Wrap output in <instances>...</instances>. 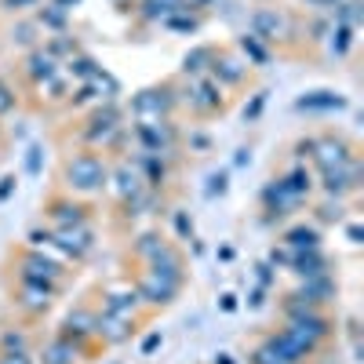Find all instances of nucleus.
Here are the masks:
<instances>
[{
  "label": "nucleus",
  "instance_id": "f257e3e1",
  "mask_svg": "<svg viewBox=\"0 0 364 364\" xmlns=\"http://www.w3.org/2000/svg\"><path fill=\"white\" fill-rule=\"evenodd\" d=\"M63 190L73 197H91V193H102L106 190V178H109V164L99 149H77L63 161Z\"/></svg>",
  "mask_w": 364,
  "mask_h": 364
},
{
  "label": "nucleus",
  "instance_id": "f03ea898",
  "mask_svg": "<svg viewBox=\"0 0 364 364\" xmlns=\"http://www.w3.org/2000/svg\"><path fill=\"white\" fill-rule=\"evenodd\" d=\"M11 266H15V277H18V281H26V284H41V288L55 291V295H63L66 284H70V277H73V269L58 266L55 259H48L44 252L29 248V245L11 248Z\"/></svg>",
  "mask_w": 364,
  "mask_h": 364
},
{
  "label": "nucleus",
  "instance_id": "7ed1b4c3",
  "mask_svg": "<svg viewBox=\"0 0 364 364\" xmlns=\"http://www.w3.org/2000/svg\"><path fill=\"white\" fill-rule=\"evenodd\" d=\"M178 106H186L193 120H211L230 109V91L219 87L211 77H197L186 87H178Z\"/></svg>",
  "mask_w": 364,
  "mask_h": 364
},
{
  "label": "nucleus",
  "instance_id": "20e7f679",
  "mask_svg": "<svg viewBox=\"0 0 364 364\" xmlns=\"http://www.w3.org/2000/svg\"><path fill=\"white\" fill-rule=\"evenodd\" d=\"M178 109V80H161L154 87H142L132 99V117L135 120H164Z\"/></svg>",
  "mask_w": 364,
  "mask_h": 364
},
{
  "label": "nucleus",
  "instance_id": "39448f33",
  "mask_svg": "<svg viewBox=\"0 0 364 364\" xmlns=\"http://www.w3.org/2000/svg\"><path fill=\"white\" fill-rule=\"evenodd\" d=\"M284 328H291L295 336L310 339L321 350L331 343V336H336V321H331L328 306H306V310H299V314L284 317Z\"/></svg>",
  "mask_w": 364,
  "mask_h": 364
},
{
  "label": "nucleus",
  "instance_id": "423d86ee",
  "mask_svg": "<svg viewBox=\"0 0 364 364\" xmlns=\"http://www.w3.org/2000/svg\"><path fill=\"white\" fill-rule=\"evenodd\" d=\"M102 314H113V317H120V321H132V324H139V310H142V299H139V288H135V281L132 277H120V281H109V284H102Z\"/></svg>",
  "mask_w": 364,
  "mask_h": 364
},
{
  "label": "nucleus",
  "instance_id": "0eeeda50",
  "mask_svg": "<svg viewBox=\"0 0 364 364\" xmlns=\"http://www.w3.org/2000/svg\"><path fill=\"white\" fill-rule=\"evenodd\" d=\"M208 77L215 80L219 87H226V91H240V87H248V80H252V66L233 48H215V58H211Z\"/></svg>",
  "mask_w": 364,
  "mask_h": 364
},
{
  "label": "nucleus",
  "instance_id": "6e6552de",
  "mask_svg": "<svg viewBox=\"0 0 364 364\" xmlns=\"http://www.w3.org/2000/svg\"><path fill=\"white\" fill-rule=\"evenodd\" d=\"M44 219H48V230H58V226H84L91 223V208L84 200H77L73 193L66 190H55L48 200H44Z\"/></svg>",
  "mask_w": 364,
  "mask_h": 364
},
{
  "label": "nucleus",
  "instance_id": "1a4fd4ad",
  "mask_svg": "<svg viewBox=\"0 0 364 364\" xmlns=\"http://www.w3.org/2000/svg\"><path fill=\"white\" fill-rule=\"evenodd\" d=\"M135 288H139L142 306H149V310L171 306V302L178 299V291H182V284H175V281H168V277H157V273L146 269V266L135 273Z\"/></svg>",
  "mask_w": 364,
  "mask_h": 364
},
{
  "label": "nucleus",
  "instance_id": "9d476101",
  "mask_svg": "<svg viewBox=\"0 0 364 364\" xmlns=\"http://www.w3.org/2000/svg\"><path fill=\"white\" fill-rule=\"evenodd\" d=\"M350 157H357V149L346 135H336V132H324L314 139V149H310V161L317 164V171L324 168H336V164H346Z\"/></svg>",
  "mask_w": 364,
  "mask_h": 364
},
{
  "label": "nucleus",
  "instance_id": "9b49d317",
  "mask_svg": "<svg viewBox=\"0 0 364 364\" xmlns=\"http://www.w3.org/2000/svg\"><path fill=\"white\" fill-rule=\"evenodd\" d=\"M55 291H48V288H41V284H26V281H18L15 288H11V306L26 317V321H41L51 306H55Z\"/></svg>",
  "mask_w": 364,
  "mask_h": 364
},
{
  "label": "nucleus",
  "instance_id": "f8f14e48",
  "mask_svg": "<svg viewBox=\"0 0 364 364\" xmlns=\"http://www.w3.org/2000/svg\"><path fill=\"white\" fill-rule=\"evenodd\" d=\"M321 190L324 197H350L360 190V157H350L346 164H336V168H324L321 171Z\"/></svg>",
  "mask_w": 364,
  "mask_h": 364
},
{
  "label": "nucleus",
  "instance_id": "ddd939ff",
  "mask_svg": "<svg viewBox=\"0 0 364 364\" xmlns=\"http://www.w3.org/2000/svg\"><path fill=\"white\" fill-rule=\"evenodd\" d=\"M51 240L73 259V266L84 262L91 252H95V230H91V223H84V226H58V230H51Z\"/></svg>",
  "mask_w": 364,
  "mask_h": 364
},
{
  "label": "nucleus",
  "instance_id": "4468645a",
  "mask_svg": "<svg viewBox=\"0 0 364 364\" xmlns=\"http://www.w3.org/2000/svg\"><path fill=\"white\" fill-rule=\"evenodd\" d=\"M106 190L113 193V200L120 204V200H128V197H135V193H142L146 190V182H142V175H139V168L132 164V157H120L113 168H109V178H106Z\"/></svg>",
  "mask_w": 364,
  "mask_h": 364
},
{
  "label": "nucleus",
  "instance_id": "2eb2a0df",
  "mask_svg": "<svg viewBox=\"0 0 364 364\" xmlns=\"http://www.w3.org/2000/svg\"><path fill=\"white\" fill-rule=\"evenodd\" d=\"M58 70H63V63H58V58H55L44 44L29 48V51H26V58H22V66H18L22 80H26V84H33V87H41L44 80H51Z\"/></svg>",
  "mask_w": 364,
  "mask_h": 364
},
{
  "label": "nucleus",
  "instance_id": "dca6fc26",
  "mask_svg": "<svg viewBox=\"0 0 364 364\" xmlns=\"http://www.w3.org/2000/svg\"><path fill=\"white\" fill-rule=\"evenodd\" d=\"M302 200L299 193H291L281 178H273V182H266V190H262V211H266V219H284V215H291V211H299Z\"/></svg>",
  "mask_w": 364,
  "mask_h": 364
},
{
  "label": "nucleus",
  "instance_id": "f3484780",
  "mask_svg": "<svg viewBox=\"0 0 364 364\" xmlns=\"http://www.w3.org/2000/svg\"><path fill=\"white\" fill-rule=\"evenodd\" d=\"M146 269H154L157 277H168V281H175V284H186V255H182V248L171 245V240L146 262Z\"/></svg>",
  "mask_w": 364,
  "mask_h": 364
},
{
  "label": "nucleus",
  "instance_id": "a211bd4d",
  "mask_svg": "<svg viewBox=\"0 0 364 364\" xmlns=\"http://www.w3.org/2000/svg\"><path fill=\"white\" fill-rule=\"evenodd\" d=\"M252 33L262 37L266 44H277V41H288V29H291V18L277 8H259L255 18H252Z\"/></svg>",
  "mask_w": 364,
  "mask_h": 364
},
{
  "label": "nucleus",
  "instance_id": "6ab92c4d",
  "mask_svg": "<svg viewBox=\"0 0 364 364\" xmlns=\"http://www.w3.org/2000/svg\"><path fill=\"white\" fill-rule=\"evenodd\" d=\"M135 324L132 321H120V317H113V314H102V310H95V339L102 343V346H117V343H128L132 336H135Z\"/></svg>",
  "mask_w": 364,
  "mask_h": 364
},
{
  "label": "nucleus",
  "instance_id": "aec40b11",
  "mask_svg": "<svg viewBox=\"0 0 364 364\" xmlns=\"http://www.w3.org/2000/svg\"><path fill=\"white\" fill-rule=\"evenodd\" d=\"M288 269L295 273L299 281H306V277H321V273H328L331 262H328V255L321 248H310V252H295V259H291Z\"/></svg>",
  "mask_w": 364,
  "mask_h": 364
},
{
  "label": "nucleus",
  "instance_id": "412c9836",
  "mask_svg": "<svg viewBox=\"0 0 364 364\" xmlns=\"http://www.w3.org/2000/svg\"><path fill=\"white\" fill-rule=\"evenodd\" d=\"M336 277H331V273H321V277H306L299 284V295L302 299H310L314 306H328L331 299H336Z\"/></svg>",
  "mask_w": 364,
  "mask_h": 364
},
{
  "label": "nucleus",
  "instance_id": "4be33fe9",
  "mask_svg": "<svg viewBox=\"0 0 364 364\" xmlns=\"http://www.w3.org/2000/svg\"><path fill=\"white\" fill-rule=\"evenodd\" d=\"M295 109H306V113H336V109H346V99L336 95V91H306L302 99H295Z\"/></svg>",
  "mask_w": 364,
  "mask_h": 364
},
{
  "label": "nucleus",
  "instance_id": "5701e85b",
  "mask_svg": "<svg viewBox=\"0 0 364 364\" xmlns=\"http://www.w3.org/2000/svg\"><path fill=\"white\" fill-rule=\"evenodd\" d=\"M44 364H87V357L80 353V346H73L70 339H63L55 331V339L44 346Z\"/></svg>",
  "mask_w": 364,
  "mask_h": 364
},
{
  "label": "nucleus",
  "instance_id": "b1692460",
  "mask_svg": "<svg viewBox=\"0 0 364 364\" xmlns=\"http://www.w3.org/2000/svg\"><path fill=\"white\" fill-rule=\"evenodd\" d=\"M284 245L291 248V252H310V248H321V226H306V223H295V226H288L284 230Z\"/></svg>",
  "mask_w": 364,
  "mask_h": 364
},
{
  "label": "nucleus",
  "instance_id": "393cba45",
  "mask_svg": "<svg viewBox=\"0 0 364 364\" xmlns=\"http://www.w3.org/2000/svg\"><path fill=\"white\" fill-rule=\"evenodd\" d=\"M164 245H168V237H164L161 230H142V233H139V237L132 240V259L146 266V262L154 259V255H157V252H161Z\"/></svg>",
  "mask_w": 364,
  "mask_h": 364
},
{
  "label": "nucleus",
  "instance_id": "a878e982",
  "mask_svg": "<svg viewBox=\"0 0 364 364\" xmlns=\"http://www.w3.org/2000/svg\"><path fill=\"white\" fill-rule=\"evenodd\" d=\"M240 58H245L248 66H266L269 63V44L262 41V37H255V33H245V37H237V48H233Z\"/></svg>",
  "mask_w": 364,
  "mask_h": 364
},
{
  "label": "nucleus",
  "instance_id": "bb28decb",
  "mask_svg": "<svg viewBox=\"0 0 364 364\" xmlns=\"http://www.w3.org/2000/svg\"><path fill=\"white\" fill-rule=\"evenodd\" d=\"M211 58H215V48H211V44L186 51V58H182V77H186V80L208 77V70H211Z\"/></svg>",
  "mask_w": 364,
  "mask_h": 364
},
{
  "label": "nucleus",
  "instance_id": "cd10ccee",
  "mask_svg": "<svg viewBox=\"0 0 364 364\" xmlns=\"http://www.w3.org/2000/svg\"><path fill=\"white\" fill-rule=\"evenodd\" d=\"M99 70H102V66H99L91 55H84V51H77L73 58H66V63H63V73H66L70 80H80V84H87Z\"/></svg>",
  "mask_w": 364,
  "mask_h": 364
},
{
  "label": "nucleus",
  "instance_id": "c85d7f7f",
  "mask_svg": "<svg viewBox=\"0 0 364 364\" xmlns=\"http://www.w3.org/2000/svg\"><path fill=\"white\" fill-rule=\"evenodd\" d=\"M66 18H70V11H63L58 4H48V8H41L33 15V22L41 26V33H66Z\"/></svg>",
  "mask_w": 364,
  "mask_h": 364
},
{
  "label": "nucleus",
  "instance_id": "c756f323",
  "mask_svg": "<svg viewBox=\"0 0 364 364\" xmlns=\"http://www.w3.org/2000/svg\"><path fill=\"white\" fill-rule=\"evenodd\" d=\"M281 182H284V186L291 190V193H299L302 200H310V193H314V175L306 171V168H291L288 175H281Z\"/></svg>",
  "mask_w": 364,
  "mask_h": 364
},
{
  "label": "nucleus",
  "instance_id": "7c9ffc66",
  "mask_svg": "<svg viewBox=\"0 0 364 364\" xmlns=\"http://www.w3.org/2000/svg\"><path fill=\"white\" fill-rule=\"evenodd\" d=\"M317 223H346V200L343 197H324L317 208H314Z\"/></svg>",
  "mask_w": 364,
  "mask_h": 364
},
{
  "label": "nucleus",
  "instance_id": "2f4dec72",
  "mask_svg": "<svg viewBox=\"0 0 364 364\" xmlns=\"http://www.w3.org/2000/svg\"><path fill=\"white\" fill-rule=\"evenodd\" d=\"M37 37H41V26L33 22V18H22L18 26H11V44H18V48H37Z\"/></svg>",
  "mask_w": 364,
  "mask_h": 364
},
{
  "label": "nucleus",
  "instance_id": "473e14b6",
  "mask_svg": "<svg viewBox=\"0 0 364 364\" xmlns=\"http://www.w3.org/2000/svg\"><path fill=\"white\" fill-rule=\"evenodd\" d=\"M0 353H29V331L8 328L4 336H0Z\"/></svg>",
  "mask_w": 364,
  "mask_h": 364
},
{
  "label": "nucleus",
  "instance_id": "72a5a7b5",
  "mask_svg": "<svg viewBox=\"0 0 364 364\" xmlns=\"http://www.w3.org/2000/svg\"><path fill=\"white\" fill-rule=\"evenodd\" d=\"M44 48H48V51L58 58V63H66V58H73V55L80 51V44H77L70 33H51V41H48Z\"/></svg>",
  "mask_w": 364,
  "mask_h": 364
},
{
  "label": "nucleus",
  "instance_id": "f704fd0d",
  "mask_svg": "<svg viewBox=\"0 0 364 364\" xmlns=\"http://www.w3.org/2000/svg\"><path fill=\"white\" fill-rule=\"evenodd\" d=\"M328 44H331V51H336L339 58L350 55V48H353V26L336 22V26H331V33H328Z\"/></svg>",
  "mask_w": 364,
  "mask_h": 364
},
{
  "label": "nucleus",
  "instance_id": "c9c22d12",
  "mask_svg": "<svg viewBox=\"0 0 364 364\" xmlns=\"http://www.w3.org/2000/svg\"><path fill=\"white\" fill-rule=\"evenodd\" d=\"M248 360H252V364H284V357H281L277 350H273L266 339H262V343L252 350V357H248Z\"/></svg>",
  "mask_w": 364,
  "mask_h": 364
},
{
  "label": "nucleus",
  "instance_id": "e433bc0d",
  "mask_svg": "<svg viewBox=\"0 0 364 364\" xmlns=\"http://www.w3.org/2000/svg\"><path fill=\"white\" fill-rule=\"evenodd\" d=\"M182 142H186L190 154H208V149H211V135L208 132H193V128L182 135Z\"/></svg>",
  "mask_w": 364,
  "mask_h": 364
},
{
  "label": "nucleus",
  "instance_id": "4c0bfd02",
  "mask_svg": "<svg viewBox=\"0 0 364 364\" xmlns=\"http://www.w3.org/2000/svg\"><path fill=\"white\" fill-rule=\"evenodd\" d=\"M171 226H175L178 240H193V219H190V211H171Z\"/></svg>",
  "mask_w": 364,
  "mask_h": 364
},
{
  "label": "nucleus",
  "instance_id": "58836bf2",
  "mask_svg": "<svg viewBox=\"0 0 364 364\" xmlns=\"http://www.w3.org/2000/svg\"><path fill=\"white\" fill-rule=\"evenodd\" d=\"M226 190H230V171H215V175L208 178V190H204V193H208V197H223Z\"/></svg>",
  "mask_w": 364,
  "mask_h": 364
},
{
  "label": "nucleus",
  "instance_id": "ea45409f",
  "mask_svg": "<svg viewBox=\"0 0 364 364\" xmlns=\"http://www.w3.org/2000/svg\"><path fill=\"white\" fill-rule=\"evenodd\" d=\"M262 109H266V91H255L252 102H245V120L252 124V120H259V117H262Z\"/></svg>",
  "mask_w": 364,
  "mask_h": 364
},
{
  "label": "nucleus",
  "instance_id": "a19ab883",
  "mask_svg": "<svg viewBox=\"0 0 364 364\" xmlns=\"http://www.w3.org/2000/svg\"><path fill=\"white\" fill-rule=\"evenodd\" d=\"M291 259H295V252H291L288 245H281V248L269 252V266H291Z\"/></svg>",
  "mask_w": 364,
  "mask_h": 364
},
{
  "label": "nucleus",
  "instance_id": "79ce46f5",
  "mask_svg": "<svg viewBox=\"0 0 364 364\" xmlns=\"http://www.w3.org/2000/svg\"><path fill=\"white\" fill-rule=\"evenodd\" d=\"M0 8L4 11H29V8H41V0H0Z\"/></svg>",
  "mask_w": 364,
  "mask_h": 364
},
{
  "label": "nucleus",
  "instance_id": "37998d69",
  "mask_svg": "<svg viewBox=\"0 0 364 364\" xmlns=\"http://www.w3.org/2000/svg\"><path fill=\"white\" fill-rule=\"evenodd\" d=\"M26 171L29 175H41V146H29L26 149Z\"/></svg>",
  "mask_w": 364,
  "mask_h": 364
},
{
  "label": "nucleus",
  "instance_id": "c03bdc74",
  "mask_svg": "<svg viewBox=\"0 0 364 364\" xmlns=\"http://www.w3.org/2000/svg\"><path fill=\"white\" fill-rule=\"evenodd\" d=\"M15 186H18V182H15V175H0V204H4V200H11Z\"/></svg>",
  "mask_w": 364,
  "mask_h": 364
},
{
  "label": "nucleus",
  "instance_id": "a18cd8bd",
  "mask_svg": "<svg viewBox=\"0 0 364 364\" xmlns=\"http://www.w3.org/2000/svg\"><path fill=\"white\" fill-rule=\"evenodd\" d=\"M255 277H259V288H269L273 284V266L269 262H259L255 266Z\"/></svg>",
  "mask_w": 364,
  "mask_h": 364
},
{
  "label": "nucleus",
  "instance_id": "49530a36",
  "mask_svg": "<svg viewBox=\"0 0 364 364\" xmlns=\"http://www.w3.org/2000/svg\"><path fill=\"white\" fill-rule=\"evenodd\" d=\"M0 364H33L29 353H0Z\"/></svg>",
  "mask_w": 364,
  "mask_h": 364
},
{
  "label": "nucleus",
  "instance_id": "de8ad7c7",
  "mask_svg": "<svg viewBox=\"0 0 364 364\" xmlns=\"http://www.w3.org/2000/svg\"><path fill=\"white\" fill-rule=\"evenodd\" d=\"M161 346V331H149V336H146V343H142V357H149V353H154Z\"/></svg>",
  "mask_w": 364,
  "mask_h": 364
},
{
  "label": "nucleus",
  "instance_id": "09e8293b",
  "mask_svg": "<svg viewBox=\"0 0 364 364\" xmlns=\"http://www.w3.org/2000/svg\"><path fill=\"white\" fill-rule=\"evenodd\" d=\"M219 306H223L226 314H233V310H237V295H233V291H226V295L219 299Z\"/></svg>",
  "mask_w": 364,
  "mask_h": 364
},
{
  "label": "nucleus",
  "instance_id": "8fccbe9b",
  "mask_svg": "<svg viewBox=\"0 0 364 364\" xmlns=\"http://www.w3.org/2000/svg\"><path fill=\"white\" fill-rule=\"evenodd\" d=\"M262 295H266V288H255V291L248 295V306H252V310H259V306H262Z\"/></svg>",
  "mask_w": 364,
  "mask_h": 364
},
{
  "label": "nucleus",
  "instance_id": "3c124183",
  "mask_svg": "<svg viewBox=\"0 0 364 364\" xmlns=\"http://www.w3.org/2000/svg\"><path fill=\"white\" fill-rule=\"evenodd\" d=\"M0 106H15V99H11V87H4V84H0Z\"/></svg>",
  "mask_w": 364,
  "mask_h": 364
},
{
  "label": "nucleus",
  "instance_id": "603ef678",
  "mask_svg": "<svg viewBox=\"0 0 364 364\" xmlns=\"http://www.w3.org/2000/svg\"><path fill=\"white\" fill-rule=\"evenodd\" d=\"M346 233H350V245H360V237H364V233H360V226H357V223H350V226H346Z\"/></svg>",
  "mask_w": 364,
  "mask_h": 364
},
{
  "label": "nucleus",
  "instance_id": "864d4df0",
  "mask_svg": "<svg viewBox=\"0 0 364 364\" xmlns=\"http://www.w3.org/2000/svg\"><path fill=\"white\" fill-rule=\"evenodd\" d=\"M310 4H317V8H328V11H331V8H339L343 0H310Z\"/></svg>",
  "mask_w": 364,
  "mask_h": 364
},
{
  "label": "nucleus",
  "instance_id": "5fc2aeb1",
  "mask_svg": "<svg viewBox=\"0 0 364 364\" xmlns=\"http://www.w3.org/2000/svg\"><path fill=\"white\" fill-rule=\"evenodd\" d=\"M51 4H58L63 11H70V8H77V4H80V0H51Z\"/></svg>",
  "mask_w": 364,
  "mask_h": 364
},
{
  "label": "nucleus",
  "instance_id": "6e6d98bb",
  "mask_svg": "<svg viewBox=\"0 0 364 364\" xmlns=\"http://www.w3.org/2000/svg\"><path fill=\"white\" fill-rule=\"evenodd\" d=\"M248 161H252L248 149H237V161H233V164H248Z\"/></svg>",
  "mask_w": 364,
  "mask_h": 364
},
{
  "label": "nucleus",
  "instance_id": "4d7b16f0",
  "mask_svg": "<svg viewBox=\"0 0 364 364\" xmlns=\"http://www.w3.org/2000/svg\"><path fill=\"white\" fill-rule=\"evenodd\" d=\"M211 364H237L230 353H215V360H211Z\"/></svg>",
  "mask_w": 364,
  "mask_h": 364
},
{
  "label": "nucleus",
  "instance_id": "13d9d810",
  "mask_svg": "<svg viewBox=\"0 0 364 364\" xmlns=\"http://www.w3.org/2000/svg\"><path fill=\"white\" fill-rule=\"evenodd\" d=\"M0 142H4V132H0Z\"/></svg>",
  "mask_w": 364,
  "mask_h": 364
}]
</instances>
